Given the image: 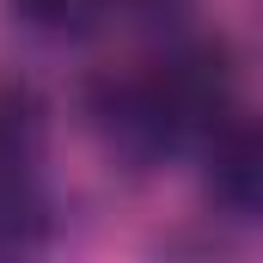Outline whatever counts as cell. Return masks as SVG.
Returning a JSON list of instances; mask_svg holds the SVG:
<instances>
[{
  "label": "cell",
  "instance_id": "obj_1",
  "mask_svg": "<svg viewBox=\"0 0 263 263\" xmlns=\"http://www.w3.org/2000/svg\"><path fill=\"white\" fill-rule=\"evenodd\" d=\"M208 196L239 220H263V117H227L208 135Z\"/></svg>",
  "mask_w": 263,
  "mask_h": 263
},
{
  "label": "cell",
  "instance_id": "obj_2",
  "mask_svg": "<svg viewBox=\"0 0 263 263\" xmlns=\"http://www.w3.org/2000/svg\"><path fill=\"white\" fill-rule=\"evenodd\" d=\"M6 6H12L18 25H31L43 37H80V31L98 25V12L110 0H6Z\"/></svg>",
  "mask_w": 263,
  "mask_h": 263
}]
</instances>
